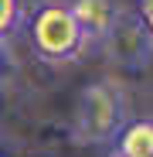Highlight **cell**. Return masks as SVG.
Masks as SVG:
<instances>
[{
    "label": "cell",
    "instance_id": "6da1fadb",
    "mask_svg": "<svg viewBox=\"0 0 153 157\" xmlns=\"http://www.w3.org/2000/svg\"><path fill=\"white\" fill-rule=\"evenodd\" d=\"M31 41L44 62H68L85 44L82 28L75 24L68 4H44L31 17Z\"/></svg>",
    "mask_w": 153,
    "mask_h": 157
},
{
    "label": "cell",
    "instance_id": "7a4b0ae2",
    "mask_svg": "<svg viewBox=\"0 0 153 157\" xmlns=\"http://www.w3.org/2000/svg\"><path fill=\"white\" fill-rule=\"evenodd\" d=\"M78 137L89 144H102V140H112L119 130H122V102L109 86H89L78 99Z\"/></svg>",
    "mask_w": 153,
    "mask_h": 157
},
{
    "label": "cell",
    "instance_id": "3957f363",
    "mask_svg": "<svg viewBox=\"0 0 153 157\" xmlns=\"http://www.w3.org/2000/svg\"><path fill=\"white\" fill-rule=\"evenodd\" d=\"M102 44H106L109 55H112L116 62H122V65H140V62L150 58V51H153L146 31L140 28V21H136V17H126V14L116 21V28L106 34Z\"/></svg>",
    "mask_w": 153,
    "mask_h": 157
},
{
    "label": "cell",
    "instance_id": "277c9868",
    "mask_svg": "<svg viewBox=\"0 0 153 157\" xmlns=\"http://www.w3.org/2000/svg\"><path fill=\"white\" fill-rule=\"evenodd\" d=\"M68 10L75 24L82 28V38L106 41V34L116 28V21L122 17V7L116 0H68Z\"/></svg>",
    "mask_w": 153,
    "mask_h": 157
},
{
    "label": "cell",
    "instance_id": "5b68a950",
    "mask_svg": "<svg viewBox=\"0 0 153 157\" xmlns=\"http://www.w3.org/2000/svg\"><path fill=\"white\" fill-rule=\"evenodd\" d=\"M119 157H153V120H136L119 130Z\"/></svg>",
    "mask_w": 153,
    "mask_h": 157
},
{
    "label": "cell",
    "instance_id": "8992f818",
    "mask_svg": "<svg viewBox=\"0 0 153 157\" xmlns=\"http://www.w3.org/2000/svg\"><path fill=\"white\" fill-rule=\"evenodd\" d=\"M17 17H20L17 0H0V41H7V34L17 28Z\"/></svg>",
    "mask_w": 153,
    "mask_h": 157
},
{
    "label": "cell",
    "instance_id": "52a82bcc",
    "mask_svg": "<svg viewBox=\"0 0 153 157\" xmlns=\"http://www.w3.org/2000/svg\"><path fill=\"white\" fill-rule=\"evenodd\" d=\"M14 72H17V58H14L10 44L0 41V86H7L10 78H14Z\"/></svg>",
    "mask_w": 153,
    "mask_h": 157
},
{
    "label": "cell",
    "instance_id": "ba28073f",
    "mask_svg": "<svg viewBox=\"0 0 153 157\" xmlns=\"http://www.w3.org/2000/svg\"><path fill=\"white\" fill-rule=\"evenodd\" d=\"M136 21H140V28L146 31V38L153 44V0H140L136 4Z\"/></svg>",
    "mask_w": 153,
    "mask_h": 157
},
{
    "label": "cell",
    "instance_id": "9c48e42d",
    "mask_svg": "<svg viewBox=\"0 0 153 157\" xmlns=\"http://www.w3.org/2000/svg\"><path fill=\"white\" fill-rule=\"evenodd\" d=\"M112 157H119V154H112Z\"/></svg>",
    "mask_w": 153,
    "mask_h": 157
}]
</instances>
